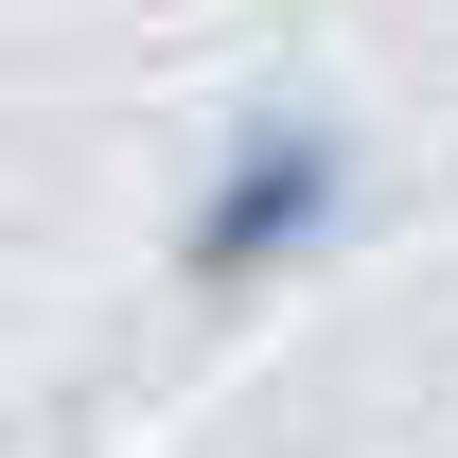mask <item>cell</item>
Wrapping results in <instances>:
<instances>
[{
    "mask_svg": "<svg viewBox=\"0 0 458 458\" xmlns=\"http://www.w3.org/2000/svg\"><path fill=\"white\" fill-rule=\"evenodd\" d=\"M300 229H335V123H265L229 159V194L194 212V283H265Z\"/></svg>",
    "mask_w": 458,
    "mask_h": 458,
    "instance_id": "cell-1",
    "label": "cell"
}]
</instances>
